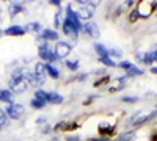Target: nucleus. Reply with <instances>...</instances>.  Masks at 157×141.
<instances>
[{
	"label": "nucleus",
	"instance_id": "393cba45",
	"mask_svg": "<svg viewBox=\"0 0 157 141\" xmlns=\"http://www.w3.org/2000/svg\"><path fill=\"white\" fill-rule=\"evenodd\" d=\"M123 55V52L120 49H109V57L112 58V57H121Z\"/></svg>",
	"mask_w": 157,
	"mask_h": 141
},
{
	"label": "nucleus",
	"instance_id": "f3484780",
	"mask_svg": "<svg viewBox=\"0 0 157 141\" xmlns=\"http://www.w3.org/2000/svg\"><path fill=\"white\" fill-rule=\"evenodd\" d=\"M46 104H47L46 100L36 99V97H33V99H32V107H33V108H38V110H41V108H44V107H46Z\"/></svg>",
	"mask_w": 157,
	"mask_h": 141
},
{
	"label": "nucleus",
	"instance_id": "f03ea898",
	"mask_svg": "<svg viewBox=\"0 0 157 141\" xmlns=\"http://www.w3.org/2000/svg\"><path fill=\"white\" fill-rule=\"evenodd\" d=\"M29 83L24 79V69H17L11 74L10 79V91L13 94H22L24 91H27Z\"/></svg>",
	"mask_w": 157,
	"mask_h": 141
},
{
	"label": "nucleus",
	"instance_id": "cd10ccee",
	"mask_svg": "<svg viewBox=\"0 0 157 141\" xmlns=\"http://www.w3.org/2000/svg\"><path fill=\"white\" fill-rule=\"evenodd\" d=\"M137 16H138V11H134V13H132V16H130V20L134 22V20L137 19Z\"/></svg>",
	"mask_w": 157,
	"mask_h": 141
},
{
	"label": "nucleus",
	"instance_id": "6e6552de",
	"mask_svg": "<svg viewBox=\"0 0 157 141\" xmlns=\"http://www.w3.org/2000/svg\"><path fill=\"white\" fill-rule=\"evenodd\" d=\"M27 33V28L25 27H21V25H11L5 30V35H10V36H22Z\"/></svg>",
	"mask_w": 157,
	"mask_h": 141
},
{
	"label": "nucleus",
	"instance_id": "20e7f679",
	"mask_svg": "<svg viewBox=\"0 0 157 141\" xmlns=\"http://www.w3.org/2000/svg\"><path fill=\"white\" fill-rule=\"evenodd\" d=\"M39 57H41L44 61H47L49 65H52L55 60H57V57H55V52L50 49V46L47 44V43H43L41 46H39Z\"/></svg>",
	"mask_w": 157,
	"mask_h": 141
},
{
	"label": "nucleus",
	"instance_id": "aec40b11",
	"mask_svg": "<svg viewBox=\"0 0 157 141\" xmlns=\"http://www.w3.org/2000/svg\"><path fill=\"white\" fill-rule=\"evenodd\" d=\"M6 124H8V116L5 114V111L0 108V129H3Z\"/></svg>",
	"mask_w": 157,
	"mask_h": 141
},
{
	"label": "nucleus",
	"instance_id": "f257e3e1",
	"mask_svg": "<svg viewBox=\"0 0 157 141\" xmlns=\"http://www.w3.org/2000/svg\"><path fill=\"white\" fill-rule=\"evenodd\" d=\"M66 17H64V22H63V33L66 35V36H69V38H72V39H77V36H78V32L82 30V27L83 25L80 24V17H78V14H77V11H74L72 9V6L69 5L68 8H66Z\"/></svg>",
	"mask_w": 157,
	"mask_h": 141
},
{
	"label": "nucleus",
	"instance_id": "7ed1b4c3",
	"mask_svg": "<svg viewBox=\"0 0 157 141\" xmlns=\"http://www.w3.org/2000/svg\"><path fill=\"white\" fill-rule=\"evenodd\" d=\"M78 3H80V9L77 11V14L80 19H85L88 22V19L93 17L94 14V8L98 6V2H86V0H78Z\"/></svg>",
	"mask_w": 157,
	"mask_h": 141
},
{
	"label": "nucleus",
	"instance_id": "2eb2a0df",
	"mask_svg": "<svg viewBox=\"0 0 157 141\" xmlns=\"http://www.w3.org/2000/svg\"><path fill=\"white\" fill-rule=\"evenodd\" d=\"M47 102H52V104H61L63 102V96H60L58 93H47Z\"/></svg>",
	"mask_w": 157,
	"mask_h": 141
},
{
	"label": "nucleus",
	"instance_id": "1a4fd4ad",
	"mask_svg": "<svg viewBox=\"0 0 157 141\" xmlns=\"http://www.w3.org/2000/svg\"><path fill=\"white\" fill-rule=\"evenodd\" d=\"M0 102H6L8 105L14 104V94L10 89H0Z\"/></svg>",
	"mask_w": 157,
	"mask_h": 141
},
{
	"label": "nucleus",
	"instance_id": "2f4dec72",
	"mask_svg": "<svg viewBox=\"0 0 157 141\" xmlns=\"http://www.w3.org/2000/svg\"><path fill=\"white\" fill-rule=\"evenodd\" d=\"M151 72H154V74H157V68H151Z\"/></svg>",
	"mask_w": 157,
	"mask_h": 141
},
{
	"label": "nucleus",
	"instance_id": "b1692460",
	"mask_svg": "<svg viewBox=\"0 0 157 141\" xmlns=\"http://www.w3.org/2000/svg\"><path fill=\"white\" fill-rule=\"evenodd\" d=\"M99 132L110 133V132H113V127L112 125H107V124H102V125H99Z\"/></svg>",
	"mask_w": 157,
	"mask_h": 141
},
{
	"label": "nucleus",
	"instance_id": "9b49d317",
	"mask_svg": "<svg viewBox=\"0 0 157 141\" xmlns=\"http://www.w3.org/2000/svg\"><path fill=\"white\" fill-rule=\"evenodd\" d=\"M64 17H66V13L63 11V8H60V9L55 13V20H54V24H55V27H57V28H61V27H63Z\"/></svg>",
	"mask_w": 157,
	"mask_h": 141
},
{
	"label": "nucleus",
	"instance_id": "9d476101",
	"mask_svg": "<svg viewBox=\"0 0 157 141\" xmlns=\"http://www.w3.org/2000/svg\"><path fill=\"white\" fill-rule=\"evenodd\" d=\"M41 38L46 41V43H49V41H57L58 39V33L55 32V30H50V28H44L43 30V33H41Z\"/></svg>",
	"mask_w": 157,
	"mask_h": 141
},
{
	"label": "nucleus",
	"instance_id": "5701e85b",
	"mask_svg": "<svg viewBox=\"0 0 157 141\" xmlns=\"http://www.w3.org/2000/svg\"><path fill=\"white\" fill-rule=\"evenodd\" d=\"M132 138H134V132H127V133H124L118 138V141H130Z\"/></svg>",
	"mask_w": 157,
	"mask_h": 141
},
{
	"label": "nucleus",
	"instance_id": "ddd939ff",
	"mask_svg": "<svg viewBox=\"0 0 157 141\" xmlns=\"http://www.w3.org/2000/svg\"><path fill=\"white\" fill-rule=\"evenodd\" d=\"M25 28H27V32H35V33H39V35H41L43 30H44L39 22H30L29 25H25Z\"/></svg>",
	"mask_w": 157,
	"mask_h": 141
},
{
	"label": "nucleus",
	"instance_id": "a878e982",
	"mask_svg": "<svg viewBox=\"0 0 157 141\" xmlns=\"http://www.w3.org/2000/svg\"><path fill=\"white\" fill-rule=\"evenodd\" d=\"M118 66H120V68H123V69H126V71H129V69L132 68L134 65H132V63H129V61H121Z\"/></svg>",
	"mask_w": 157,
	"mask_h": 141
},
{
	"label": "nucleus",
	"instance_id": "6ab92c4d",
	"mask_svg": "<svg viewBox=\"0 0 157 141\" xmlns=\"http://www.w3.org/2000/svg\"><path fill=\"white\" fill-rule=\"evenodd\" d=\"M143 74V71L141 69H138V68H135V66H132V68H130L129 71H127V77H135V75H141Z\"/></svg>",
	"mask_w": 157,
	"mask_h": 141
},
{
	"label": "nucleus",
	"instance_id": "c756f323",
	"mask_svg": "<svg viewBox=\"0 0 157 141\" xmlns=\"http://www.w3.org/2000/svg\"><path fill=\"white\" fill-rule=\"evenodd\" d=\"M50 3L55 5V6H60V0H50Z\"/></svg>",
	"mask_w": 157,
	"mask_h": 141
},
{
	"label": "nucleus",
	"instance_id": "f8f14e48",
	"mask_svg": "<svg viewBox=\"0 0 157 141\" xmlns=\"http://www.w3.org/2000/svg\"><path fill=\"white\" fill-rule=\"evenodd\" d=\"M21 11H24V5L21 2H13L10 5V16L11 17H14L17 13H21Z\"/></svg>",
	"mask_w": 157,
	"mask_h": 141
},
{
	"label": "nucleus",
	"instance_id": "39448f33",
	"mask_svg": "<svg viewBox=\"0 0 157 141\" xmlns=\"http://www.w3.org/2000/svg\"><path fill=\"white\" fill-rule=\"evenodd\" d=\"M54 52H55L57 60L66 58V57L71 54V44H69V43H64V41H58L57 46H55V49H54Z\"/></svg>",
	"mask_w": 157,
	"mask_h": 141
},
{
	"label": "nucleus",
	"instance_id": "dca6fc26",
	"mask_svg": "<svg viewBox=\"0 0 157 141\" xmlns=\"http://www.w3.org/2000/svg\"><path fill=\"white\" fill-rule=\"evenodd\" d=\"M94 49H96V52H98V55H99V58H102V57H109V49L105 47V46H102V44H94Z\"/></svg>",
	"mask_w": 157,
	"mask_h": 141
},
{
	"label": "nucleus",
	"instance_id": "7c9ffc66",
	"mask_svg": "<svg viewBox=\"0 0 157 141\" xmlns=\"http://www.w3.org/2000/svg\"><path fill=\"white\" fill-rule=\"evenodd\" d=\"M152 57H154V61H157V50H155V52H152Z\"/></svg>",
	"mask_w": 157,
	"mask_h": 141
},
{
	"label": "nucleus",
	"instance_id": "0eeeda50",
	"mask_svg": "<svg viewBox=\"0 0 157 141\" xmlns=\"http://www.w3.org/2000/svg\"><path fill=\"white\" fill-rule=\"evenodd\" d=\"M82 30H83L86 35H90L91 38H98V36H99V27H98L94 22H86L83 27H82Z\"/></svg>",
	"mask_w": 157,
	"mask_h": 141
},
{
	"label": "nucleus",
	"instance_id": "c85d7f7f",
	"mask_svg": "<svg viewBox=\"0 0 157 141\" xmlns=\"http://www.w3.org/2000/svg\"><path fill=\"white\" fill-rule=\"evenodd\" d=\"M78 139H80V138H78L77 135L75 136H68V141H78Z\"/></svg>",
	"mask_w": 157,
	"mask_h": 141
},
{
	"label": "nucleus",
	"instance_id": "412c9836",
	"mask_svg": "<svg viewBox=\"0 0 157 141\" xmlns=\"http://www.w3.org/2000/svg\"><path fill=\"white\" fill-rule=\"evenodd\" d=\"M35 97L47 102V93H46V91H43V89H36V91H35Z\"/></svg>",
	"mask_w": 157,
	"mask_h": 141
},
{
	"label": "nucleus",
	"instance_id": "4be33fe9",
	"mask_svg": "<svg viewBox=\"0 0 157 141\" xmlns=\"http://www.w3.org/2000/svg\"><path fill=\"white\" fill-rule=\"evenodd\" d=\"M66 66H68L71 71H77V69H78V61H75V60H69V61H66Z\"/></svg>",
	"mask_w": 157,
	"mask_h": 141
},
{
	"label": "nucleus",
	"instance_id": "4468645a",
	"mask_svg": "<svg viewBox=\"0 0 157 141\" xmlns=\"http://www.w3.org/2000/svg\"><path fill=\"white\" fill-rule=\"evenodd\" d=\"M46 74H49L52 79H58V77H60V71L54 65H49V63L46 65Z\"/></svg>",
	"mask_w": 157,
	"mask_h": 141
},
{
	"label": "nucleus",
	"instance_id": "423d86ee",
	"mask_svg": "<svg viewBox=\"0 0 157 141\" xmlns=\"http://www.w3.org/2000/svg\"><path fill=\"white\" fill-rule=\"evenodd\" d=\"M5 113H6V116L11 118V119H19L24 114V105L22 104H11V105L6 107Z\"/></svg>",
	"mask_w": 157,
	"mask_h": 141
},
{
	"label": "nucleus",
	"instance_id": "a211bd4d",
	"mask_svg": "<svg viewBox=\"0 0 157 141\" xmlns=\"http://www.w3.org/2000/svg\"><path fill=\"white\" fill-rule=\"evenodd\" d=\"M101 60V63H104L105 66H109V68H115V66H118L116 63H115V60H112L110 57H102V58H99Z\"/></svg>",
	"mask_w": 157,
	"mask_h": 141
},
{
	"label": "nucleus",
	"instance_id": "473e14b6",
	"mask_svg": "<svg viewBox=\"0 0 157 141\" xmlns=\"http://www.w3.org/2000/svg\"><path fill=\"white\" fill-rule=\"evenodd\" d=\"M0 35H2V32H0Z\"/></svg>",
	"mask_w": 157,
	"mask_h": 141
},
{
	"label": "nucleus",
	"instance_id": "bb28decb",
	"mask_svg": "<svg viewBox=\"0 0 157 141\" xmlns=\"http://www.w3.org/2000/svg\"><path fill=\"white\" fill-rule=\"evenodd\" d=\"M138 99L135 97V96H126V97H123V102H129V104H134V102H137Z\"/></svg>",
	"mask_w": 157,
	"mask_h": 141
}]
</instances>
